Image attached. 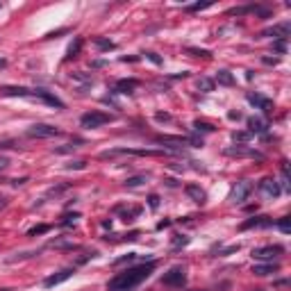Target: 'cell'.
<instances>
[{"label":"cell","instance_id":"obj_9","mask_svg":"<svg viewBox=\"0 0 291 291\" xmlns=\"http://www.w3.org/2000/svg\"><path fill=\"white\" fill-rule=\"evenodd\" d=\"M32 96L34 98H41L46 105H50V107H60V109L64 107V103H62L57 96H53L50 91H46V89H32Z\"/></svg>","mask_w":291,"mask_h":291},{"label":"cell","instance_id":"obj_11","mask_svg":"<svg viewBox=\"0 0 291 291\" xmlns=\"http://www.w3.org/2000/svg\"><path fill=\"white\" fill-rule=\"evenodd\" d=\"M273 221L269 216H252L241 223V230H250V228H271Z\"/></svg>","mask_w":291,"mask_h":291},{"label":"cell","instance_id":"obj_30","mask_svg":"<svg viewBox=\"0 0 291 291\" xmlns=\"http://www.w3.org/2000/svg\"><path fill=\"white\" fill-rule=\"evenodd\" d=\"M285 41H287V39H280L278 43H275V50H278V53H285V50H287V43H285Z\"/></svg>","mask_w":291,"mask_h":291},{"label":"cell","instance_id":"obj_22","mask_svg":"<svg viewBox=\"0 0 291 291\" xmlns=\"http://www.w3.org/2000/svg\"><path fill=\"white\" fill-rule=\"evenodd\" d=\"M193 127H196V130H203V132H214V125H209V123H203V121H196V123H193Z\"/></svg>","mask_w":291,"mask_h":291},{"label":"cell","instance_id":"obj_13","mask_svg":"<svg viewBox=\"0 0 291 291\" xmlns=\"http://www.w3.org/2000/svg\"><path fill=\"white\" fill-rule=\"evenodd\" d=\"M187 196H189V198L193 200V203H198V205H203V203H205L207 200V193H205V189H200L198 185H187Z\"/></svg>","mask_w":291,"mask_h":291},{"label":"cell","instance_id":"obj_19","mask_svg":"<svg viewBox=\"0 0 291 291\" xmlns=\"http://www.w3.org/2000/svg\"><path fill=\"white\" fill-rule=\"evenodd\" d=\"M80 48H82V39H75V43H73L71 48H68V53H66V60H73L75 55L80 53Z\"/></svg>","mask_w":291,"mask_h":291},{"label":"cell","instance_id":"obj_17","mask_svg":"<svg viewBox=\"0 0 291 291\" xmlns=\"http://www.w3.org/2000/svg\"><path fill=\"white\" fill-rule=\"evenodd\" d=\"M280 266L278 264H257V266H252V273L255 275H271V273H275Z\"/></svg>","mask_w":291,"mask_h":291},{"label":"cell","instance_id":"obj_23","mask_svg":"<svg viewBox=\"0 0 291 291\" xmlns=\"http://www.w3.org/2000/svg\"><path fill=\"white\" fill-rule=\"evenodd\" d=\"M96 46H98L100 50H112L114 43L112 41H107V39H96Z\"/></svg>","mask_w":291,"mask_h":291},{"label":"cell","instance_id":"obj_37","mask_svg":"<svg viewBox=\"0 0 291 291\" xmlns=\"http://www.w3.org/2000/svg\"><path fill=\"white\" fill-rule=\"evenodd\" d=\"M5 64H7V62H5V60H2V57H0V68L5 66Z\"/></svg>","mask_w":291,"mask_h":291},{"label":"cell","instance_id":"obj_39","mask_svg":"<svg viewBox=\"0 0 291 291\" xmlns=\"http://www.w3.org/2000/svg\"><path fill=\"white\" fill-rule=\"evenodd\" d=\"M196 291H203V289H196Z\"/></svg>","mask_w":291,"mask_h":291},{"label":"cell","instance_id":"obj_34","mask_svg":"<svg viewBox=\"0 0 291 291\" xmlns=\"http://www.w3.org/2000/svg\"><path fill=\"white\" fill-rule=\"evenodd\" d=\"M168 119H171L168 114H157V121H168Z\"/></svg>","mask_w":291,"mask_h":291},{"label":"cell","instance_id":"obj_6","mask_svg":"<svg viewBox=\"0 0 291 291\" xmlns=\"http://www.w3.org/2000/svg\"><path fill=\"white\" fill-rule=\"evenodd\" d=\"M282 252H285L282 246H262V248H255V250H252V257L255 259H269V262H271L273 257H278Z\"/></svg>","mask_w":291,"mask_h":291},{"label":"cell","instance_id":"obj_7","mask_svg":"<svg viewBox=\"0 0 291 291\" xmlns=\"http://www.w3.org/2000/svg\"><path fill=\"white\" fill-rule=\"evenodd\" d=\"M73 273H75V269H62V271H57V273H53V275H48L46 280H43V287H57V285H62V282H66L68 278H71Z\"/></svg>","mask_w":291,"mask_h":291},{"label":"cell","instance_id":"obj_24","mask_svg":"<svg viewBox=\"0 0 291 291\" xmlns=\"http://www.w3.org/2000/svg\"><path fill=\"white\" fill-rule=\"evenodd\" d=\"M207 7H212V2H196V5H191V7H187V12H200V9H207Z\"/></svg>","mask_w":291,"mask_h":291},{"label":"cell","instance_id":"obj_20","mask_svg":"<svg viewBox=\"0 0 291 291\" xmlns=\"http://www.w3.org/2000/svg\"><path fill=\"white\" fill-rule=\"evenodd\" d=\"M278 228L285 232V234H289V232H291V218H289V216H282V218L278 221Z\"/></svg>","mask_w":291,"mask_h":291},{"label":"cell","instance_id":"obj_15","mask_svg":"<svg viewBox=\"0 0 291 291\" xmlns=\"http://www.w3.org/2000/svg\"><path fill=\"white\" fill-rule=\"evenodd\" d=\"M266 121H262L259 119V116H250V119H248V130H250V132H257V134H262V132H266Z\"/></svg>","mask_w":291,"mask_h":291},{"label":"cell","instance_id":"obj_18","mask_svg":"<svg viewBox=\"0 0 291 291\" xmlns=\"http://www.w3.org/2000/svg\"><path fill=\"white\" fill-rule=\"evenodd\" d=\"M216 82L218 84H225V86H232L234 84V78H232L230 71H218L216 73Z\"/></svg>","mask_w":291,"mask_h":291},{"label":"cell","instance_id":"obj_2","mask_svg":"<svg viewBox=\"0 0 291 291\" xmlns=\"http://www.w3.org/2000/svg\"><path fill=\"white\" fill-rule=\"evenodd\" d=\"M114 116L112 114H105V112H98V109H93V112H86L82 119H80V123H82V127H89V130H93V127H100L105 125V123H109Z\"/></svg>","mask_w":291,"mask_h":291},{"label":"cell","instance_id":"obj_8","mask_svg":"<svg viewBox=\"0 0 291 291\" xmlns=\"http://www.w3.org/2000/svg\"><path fill=\"white\" fill-rule=\"evenodd\" d=\"M259 191L264 193V196H269V198H278L280 193H282V189H280V185L273 178H264L259 182Z\"/></svg>","mask_w":291,"mask_h":291},{"label":"cell","instance_id":"obj_32","mask_svg":"<svg viewBox=\"0 0 291 291\" xmlns=\"http://www.w3.org/2000/svg\"><path fill=\"white\" fill-rule=\"evenodd\" d=\"M148 60H150V62H155V64H162V60H159V57H157V55H155V53H148Z\"/></svg>","mask_w":291,"mask_h":291},{"label":"cell","instance_id":"obj_35","mask_svg":"<svg viewBox=\"0 0 291 291\" xmlns=\"http://www.w3.org/2000/svg\"><path fill=\"white\" fill-rule=\"evenodd\" d=\"M228 116H230V119H241V114H239V112H230Z\"/></svg>","mask_w":291,"mask_h":291},{"label":"cell","instance_id":"obj_21","mask_svg":"<svg viewBox=\"0 0 291 291\" xmlns=\"http://www.w3.org/2000/svg\"><path fill=\"white\" fill-rule=\"evenodd\" d=\"M198 89H200V91H212V89H214V82H212V80H207V78H203V80L198 82Z\"/></svg>","mask_w":291,"mask_h":291},{"label":"cell","instance_id":"obj_4","mask_svg":"<svg viewBox=\"0 0 291 291\" xmlns=\"http://www.w3.org/2000/svg\"><path fill=\"white\" fill-rule=\"evenodd\" d=\"M187 282V271L185 266H173L168 271L164 273V278H162V285L166 287H182Z\"/></svg>","mask_w":291,"mask_h":291},{"label":"cell","instance_id":"obj_25","mask_svg":"<svg viewBox=\"0 0 291 291\" xmlns=\"http://www.w3.org/2000/svg\"><path fill=\"white\" fill-rule=\"evenodd\" d=\"M148 205H150L152 209H157V207H159V196H155V193L148 196Z\"/></svg>","mask_w":291,"mask_h":291},{"label":"cell","instance_id":"obj_16","mask_svg":"<svg viewBox=\"0 0 291 291\" xmlns=\"http://www.w3.org/2000/svg\"><path fill=\"white\" fill-rule=\"evenodd\" d=\"M137 86H139L137 80H121L119 84H116V91H119V93H132Z\"/></svg>","mask_w":291,"mask_h":291},{"label":"cell","instance_id":"obj_38","mask_svg":"<svg viewBox=\"0 0 291 291\" xmlns=\"http://www.w3.org/2000/svg\"><path fill=\"white\" fill-rule=\"evenodd\" d=\"M0 291H9V289H0Z\"/></svg>","mask_w":291,"mask_h":291},{"label":"cell","instance_id":"obj_33","mask_svg":"<svg viewBox=\"0 0 291 291\" xmlns=\"http://www.w3.org/2000/svg\"><path fill=\"white\" fill-rule=\"evenodd\" d=\"M7 166H9V159H7V157H0V171H2V168H7Z\"/></svg>","mask_w":291,"mask_h":291},{"label":"cell","instance_id":"obj_12","mask_svg":"<svg viewBox=\"0 0 291 291\" xmlns=\"http://www.w3.org/2000/svg\"><path fill=\"white\" fill-rule=\"evenodd\" d=\"M289 32H291L289 23H280V25H273V27H269V30H264L262 37H280V39H287Z\"/></svg>","mask_w":291,"mask_h":291},{"label":"cell","instance_id":"obj_27","mask_svg":"<svg viewBox=\"0 0 291 291\" xmlns=\"http://www.w3.org/2000/svg\"><path fill=\"white\" fill-rule=\"evenodd\" d=\"M189 53H193L196 57H209V53H207V50H198V48H189Z\"/></svg>","mask_w":291,"mask_h":291},{"label":"cell","instance_id":"obj_5","mask_svg":"<svg viewBox=\"0 0 291 291\" xmlns=\"http://www.w3.org/2000/svg\"><path fill=\"white\" fill-rule=\"evenodd\" d=\"M252 191V182H248V180H239L237 185L232 187V191H230V203H244L248 196H250Z\"/></svg>","mask_w":291,"mask_h":291},{"label":"cell","instance_id":"obj_10","mask_svg":"<svg viewBox=\"0 0 291 291\" xmlns=\"http://www.w3.org/2000/svg\"><path fill=\"white\" fill-rule=\"evenodd\" d=\"M246 98H248V103H250V105L259 107V109H262V112H266V114L273 109V100L271 98H264V96H259V93H248Z\"/></svg>","mask_w":291,"mask_h":291},{"label":"cell","instance_id":"obj_3","mask_svg":"<svg viewBox=\"0 0 291 291\" xmlns=\"http://www.w3.org/2000/svg\"><path fill=\"white\" fill-rule=\"evenodd\" d=\"M62 130L55 125H48V123H34L30 130H27V137H34V139H50V137H60Z\"/></svg>","mask_w":291,"mask_h":291},{"label":"cell","instance_id":"obj_29","mask_svg":"<svg viewBox=\"0 0 291 291\" xmlns=\"http://www.w3.org/2000/svg\"><path fill=\"white\" fill-rule=\"evenodd\" d=\"M50 228L48 225H39V228H34V230H30V234H43V232H48Z\"/></svg>","mask_w":291,"mask_h":291},{"label":"cell","instance_id":"obj_14","mask_svg":"<svg viewBox=\"0 0 291 291\" xmlns=\"http://www.w3.org/2000/svg\"><path fill=\"white\" fill-rule=\"evenodd\" d=\"M0 96H19V98H27V96H32V89H25V86H2V89H0Z\"/></svg>","mask_w":291,"mask_h":291},{"label":"cell","instance_id":"obj_1","mask_svg":"<svg viewBox=\"0 0 291 291\" xmlns=\"http://www.w3.org/2000/svg\"><path fill=\"white\" fill-rule=\"evenodd\" d=\"M152 269H155V262H148V264H139L132 266L123 273H116L109 282H107V291H132L144 282V280L150 278Z\"/></svg>","mask_w":291,"mask_h":291},{"label":"cell","instance_id":"obj_31","mask_svg":"<svg viewBox=\"0 0 291 291\" xmlns=\"http://www.w3.org/2000/svg\"><path fill=\"white\" fill-rule=\"evenodd\" d=\"M232 139H234V141H246V139H248V134H246V132H241V134L234 132V134H232Z\"/></svg>","mask_w":291,"mask_h":291},{"label":"cell","instance_id":"obj_26","mask_svg":"<svg viewBox=\"0 0 291 291\" xmlns=\"http://www.w3.org/2000/svg\"><path fill=\"white\" fill-rule=\"evenodd\" d=\"M189 244V237H175L173 239V246H175V248H178V246H187Z\"/></svg>","mask_w":291,"mask_h":291},{"label":"cell","instance_id":"obj_36","mask_svg":"<svg viewBox=\"0 0 291 291\" xmlns=\"http://www.w3.org/2000/svg\"><path fill=\"white\" fill-rule=\"evenodd\" d=\"M5 205H7V200H5V198H0V209H2Z\"/></svg>","mask_w":291,"mask_h":291},{"label":"cell","instance_id":"obj_28","mask_svg":"<svg viewBox=\"0 0 291 291\" xmlns=\"http://www.w3.org/2000/svg\"><path fill=\"white\" fill-rule=\"evenodd\" d=\"M144 180H146V178H130V180L125 182V185H127V187H139L141 182H144Z\"/></svg>","mask_w":291,"mask_h":291}]
</instances>
